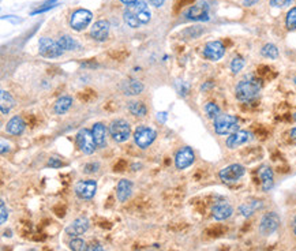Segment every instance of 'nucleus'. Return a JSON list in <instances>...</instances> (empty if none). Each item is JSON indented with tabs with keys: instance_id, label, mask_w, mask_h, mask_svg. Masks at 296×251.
Returning <instances> with one entry per match:
<instances>
[{
	"instance_id": "11",
	"label": "nucleus",
	"mask_w": 296,
	"mask_h": 251,
	"mask_svg": "<svg viewBox=\"0 0 296 251\" xmlns=\"http://www.w3.org/2000/svg\"><path fill=\"white\" fill-rule=\"evenodd\" d=\"M75 194L78 198L81 199H92L96 195V191H97V183L96 180L88 179V180H81L75 185Z\"/></svg>"
},
{
	"instance_id": "5",
	"label": "nucleus",
	"mask_w": 296,
	"mask_h": 251,
	"mask_svg": "<svg viewBox=\"0 0 296 251\" xmlns=\"http://www.w3.org/2000/svg\"><path fill=\"white\" fill-rule=\"evenodd\" d=\"M39 52L41 56L48 58V59H55L63 55V49L58 41H54L48 37L40 38L39 41Z\"/></svg>"
},
{
	"instance_id": "30",
	"label": "nucleus",
	"mask_w": 296,
	"mask_h": 251,
	"mask_svg": "<svg viewBox=\"0 0 296 251\" xmlns=\"http://www.w3.org/2000/svg\"><path fill=\"white\" fill-rule=\"evenodd\" d=\"M205 114L208 116L209 119H217L220 115V108L219 105L216 103H208L205 105Z\"/></svg>"
},
{
	"instance_id": "2",
	"label": "nucleus",
	"mask_w": 296,
	"mask_h": 251,
	"mask_svg": "<svg viewBox=\"0 0 296 251\" xmlns=\"http://www.w3.org/2000/svg\"><path fill=\"white\" fill-rule=\"evenodd\" d=\"M262 87V81L255 76L248 75L244 79H241L235 87V97L239 101H251L257 97Z\"/></svg>"
},
{
	"instance_id": "45",
	"label": "nucleus",
	"mask_w": 296,
	"mask_h": 251,
	"mask_svg": "<svg viewBox=\"0 0 296 251\" xmlns=\"http://www.w3.org/2000/svg\"><path fill=\"white\" fill-rule=\"evenodd\" d=\"M294 83H295V86H296V76H295V78H294Z\"/></svg>"
},
{
	"instance_id": "34",
	"label": "nucleus",
	"mask_w": 296,
	"mask_h": 251,
	"mask_svg": "<svg viewBox=\"0 0 296 251\" xmlns=\"http://www.w3.org/2000/svg\"><path fill=\"white\" fill-rule=\"evenodd\" d=\"M56 4H58V1H55V0H52V1H47V3L44 4V7H40V8H37V10L32 11V15H36V14H41V12H45V11L51 10V8H54Z\"/></svg>"
},
{
	"instance_id": "6",
	"label": "nucleus",
	"mask_w": 296,
	"mask_h": 251,
	"mask_svg": "<svg viewBox=\"0 0 296 251\" xmlns=\"http://www.w3.org/2000/svg\"><path fill=\"white\" fill-rule=\"evenodd\" d=\"M156 136H157L156 131L148 126H139L137 127V130L134 131V141L141 149H146L150 146L156 139Z\"/></svg>"
},
{
	"instance_id": "39",
	"label": "nucleus",
	"mask_w": 296,
	"mask_h": 251,
	"mask_svg": "<svg viewBox=\"0 0 296 251\" xmlns=\"http://www.w3.org/2000/svg\"><path fill=\"white\" fill-rule=\"evenodd\" d=\"M88 251H105V249L99 243H93V245L88 246Z\"/></svg>"
},
{
	"instance_id": "20",
	"label": "nucleus",
	"mask_w": 296,
	"mask_h": 251,
	"mask_svg": "<svg viewBox=\"0 0 296 251\" xmlns=\"http://www.w3.org/2000/svg\"><path fill=\"white\" fill-rule=\"evenodd\" d=\"M259 179H261V186H262L263 191H269L272 190V187L274 185V176H273V171L270 167L268 165H262L259 168Z\"/></svg>"
},
{
	"instance_id": "9",
	"label": "nucleus",
	"mask_w": 296,
	"mask_h": 251,
	"mask_svg": "<svg viewBox=\"0 0 296 251\" xmlns=\"http://www.w3.org/2000/svg\"><path fill=\"white\" fill-rule=\"evenodd\" d=\"M77 145L79 147V150L85 154H93L94 150H96V142H94L93 138V132L92 130H88V128H82L77 134Z\"/></svg>"
},
{
	"instance_id": "25",
	"label": "nucleus",
	"mask_w": 296,
	"mask_h": 251,
	"mask_svg": "<svg viewBox=\"0 0 296 251\" xmlns=\"http://www.w3.org/2000/svg\"><path fill=\"white\" fill-rule=\"evenodd\" d=\"M14 107V98L11 97V94L6 90H1V94H0V111H1V115H7L11 108Z\"/></svg>"
},
{
	"instance_id": "22",
	"label": "nucleus",
	"mask_w": 296,
	"mask_h": 251,
	"mask_svg": "<svg viewBox=\"0 0 296 251\" xmlns=\"http://www.w3.org/2000/svg\"><path fill=\"white\" fill-rule=\"evenodd\" d=\"M26 123L23 122L21 116H14L12 119L8 120V123L6 125V131L11 135H21L25 131Z\"/></svg>"
},
{
	"instance_id": "7",
	"label": "nucleus",
	"mask_w": 296,
	"mask_h": 251,
	"mask_svg": "<svg viewBox=\"0 0 296 251\" xmlns=\"http://www.w3.org/2000/svg\"><path fill=\"white\" fill-rule=\"evenodd\" d=\"M93 19V14L89 10L85 8H78L71 14L70 18V26L75 30V32H81L85 30L89 26V23Z\"/></svg>"
},
{
	"instance_id": "14",
	"label": "nucleus",
	"mask_w": 296,
	"mask_h": 251,
	"mask_svg": "<svg viewBox=\"0 0 296 251\" xmlns=\"http://www.w3.org/2000/svg\"><path fill=\"white\" fill-rule=\"evenodd\" d=\"M225 54V47L221 41H210L203 48V56L210 62H217Z\"/></svg>"
},
{
	"instance_id": "43",
	"label": "nucleus",
	"mask_w": 296,
	"mask_h": 251,
	"mask_svg": "<svg viewBox=\"0 0 296 251\" xmlns=\"http://www.w3.org/2000/svg\"><path fill=\"white\" fill-rule=\"evenodd\" d=\"M120 1H123L124 4H131V3H135L138 0H120Z\"/></svg>"
},
{
	"instance_id": "46",
	"label": "nucleus",
	"mask_w": 296,
	"mask_h": 251,
	"mask_svg": "<svg viewBox=\"0 0 296 251\" xmlns=\"http://www.w3.org/2000/svg\"><path fill=\"white\" fill-rule=\"evenodd\" d=\"M294 120H296V112H295V114H294Z\"/></svg>"
},
{
	"instance_id": "38",
	"label": "nucleus",
	"mask_w": 296,
	"mask_h": 251,
	"mask_svg": "<svg viewBox=\"0 0 296 251\" xmlns=\"http://www.w3.org/2000/svg\"><path fill=\"white\" fill-rule=\"evenodd\" d=\"M48 165H50L51 168L58 169V168H61V167H63V163H61L59 158L50 157V160H48Z\"/></svg>"
},
{
	"instance_id": "36",
	"label": "nucleus",
	"mask_w": 296,
	"mask_h": 251,
	"mask_svg": "<svg viewBox=\"0 0 296 251\" xmlns=\"http://www.w3.org/2000/svg\"><path fill=\"white\" fill-rule=\"evenodd\" d=\"M99 171V163H89L83 167V172L85 174H93Z\"/></svg>"
},
{
	"instance_id": "12",
	"label": "nucleus",
	"mask_w": 296,
	"mask_h": 251,
	"mask_svg": "<svg viewBox=\"0 0 296 251\" xmlns=\"http://www.w3.org/2000/svg\"><path fill=\"white\" fill-rule=\"evenodd\" d=\"M195 161V153L190 146H183L175 156V165L178 169H186Z\"/></svg>"
},
{
	"instance_id": "16",
	"label": "nucleus",
	"mask_w": 296,
	"mask_h": 251,
	"mask_svg": "<svg viewBox=\"0 0 296 251\" xmlns=\"http://www.w3.org/2000/svg\"><path fill=\"white\" fill-rule=\"evenodd\" d=\"M110 29L111 25L108 21H104V19H101V21H97L94 23L92 29H90V36L93 40L96 41H105L108 36H110Z\"/></svg>"
},
{
	"instance_id": "31",
	"label": "nucleus",
	"mask_w": 296,
	"mask_h": 251,
	"mask_svg": "<svg viewBox=\"0 0 296 251\" xmlns=\"http://www.w3.org/2000/svg\"><path fill=\"white\" fill-rule=\"evenodd\" d=\"M285 26L288 30H296V7L288 11L285 18Z\"/></svg>"
},
{
	"instance_id": "13",
	"label": "nucleus",
	"mask_w": 296,
	"mask_h": 251,
	"mask_svg": "<svg viewBox=\"0 0 296 251\" xmlns=\"http://www.w3.org/2000/svg\"><path fill=\"white\" fill-rule=\"evenodd\" d=\"M186 18L190 21H208L209 19V5L206 1H199L197 4L191 5L186 11Z\"/></svg>"
},
{
	"instance_id": "37",
	"label": "nucleus",
	"mask_w": 296,
	"mask_h": 251,
	"mask_svg": "<svg viewBox=\"0 0 296 251\" xmlns=\"http://www.w3.org/2000/svg\"><path fill=\"white\" fill-rule=\"evenodd\" d=\"M0 206H1V218H0V223L6 224L7 218H8V210H7L6 203H4V199H1V202H0Z\"/></svg>"
},
{
	"instance_id": "33",
	"label": "nucleus",
	"mask_w": 296,
	"mask_h": 251,
	"mask_svg": "<svg viewBox=\"0 0 296 251\" xmlns=\"http://www.w3.org/2000/svg\"><path fill=\"white\" fill-rule=\"evenodd\" d=\"M68 247L71 251H88V246L85 243V240L79 239V238H74L68 243Z\"/></svg>"
},
{
	"instance_id": "17",
	"label": "nucleus",
	"mask_w": 296,
	"mask_h": 251,
	"mask_svg": "<svg viewBox=\"0 0 296 251\" xmlns=\"http://www.w3.org/2000/svg\"><path fill=\"white\" fill-rule=\"evenodd\" d=\"M234 213V207L231 206L230 202L227 201H220L216 202L212 207V214L216 220L219 221H223V220H227L230 218Z\"/></svg>"
},
{
	"instance_id": "18",
	"label": "nucleus",
	"mask_w": 296,
	"mask_h": 251,
	"mask_svg": "<svg viewBox=\"0 0 296 251\" xmlns=\"http://www.w3.org/2000/svg\"><path fill=\"white\" fill-rule=\"evenodd\" d=\"M89 220L86 217H78L72 221L68 227L66 228V234L70 235V236H79V235H83L86 231L89 229Z\"/></svg>"
},
{
	"instance_id": "21",
	"label": "nucleus",
	"mask_w": 296,
	"mask_h": 251,
	"mask_svg": "<svg viewBox=\"0 0 296 251\" xmlns=\"http://www.w3.org/2000/svg\"><path fill=\"white\" fill-rule=\"evenodd\" d=\"M132 194V183L130 180L127 179H121L119 180L118 183V187H116V196L119 202H126Z\"/></svg>"
},
{
	"instance_id": "27",
	"label": "nucleus",
	"mask_w": 296,
	"mask_h": 251,
	"mask_svg": "<svg viewBox=\"0 0 296 251\" xmlns=\"http://www.w3.org/2000/svg\"><path fill=\"white\" fill-rule=\"evenodd\" d=\"M58 43H59L63 51H77V49L81 48V45L78 44L77 40H74L70 36H61L58 40Z\"/></svg>"
},
{
	"instance_id": "35",
	"label": "nucleus",
	"mask_w": 296,
	"mask_h": 251,
	"mask_svg": "<svg viewBox=\"0 0 296 251\" xmlns=\"http://www.w3.org/2000/svg\"><path fill=\"white\" fill-rule=\"evenodd\" d=\"M294 0H270V5L276 7V8H283V7H288L292 4Z\"/></svg>"
},
{
	"instance_id": "42",
	"label": "nucleus",
	"mask_w": 296,
	"mask_h": 251,
	"mask_svg": "<svg viewBox=\"0 0 296 251\" xmlns=\"http://www.w3.org/2000/svg\"><path fill=\"white\" fill-rule=\"evenodd\" d=\"M290 135H291V139H292V141H294V142H296V127H294V128H291Z\"/></svg>"
},
{
	"instance_id": "41",
	"label": "nucleus",
	"mask_w": 296,
	"mask_h": 251,
	"mask_svg": "<svg viewBox=\"0 0 296 251\" xmlns=\"http://www.w3.org/2000/svg\"><path fill=\"white\" fill-rule=\"evenodd\" d=\"M259 0H243V4L246 5V7H251V5H254L255 3H258Z\"/></svg>"
},
{
	"instance_id": "15",
	"label": "nucleus",
	"mask_w": 296,
	"mask_h": 251,
	"mask_svg": "<svg viewBox=\"0 0 296 251\" xmlns=\"http://www.w3.org/2000/svg\"><path fill=\"white\" fill-rule=\"evenodd\" d=\"M252 134L250 131L246 130H237L234 134H231L228 138H227V141H225V145L228 149H236V147L241 146V145H244L247 142L251 141Z\"/></svg>"
},
{
	"instance_id": "10",
	"label": "nucleus",
	"mask_w": 296,
	"mask_h": 251,
	"mask_svg": "<svg viewBox=\"0 0 296 251\" xmlns=\"http://www.w3.org/2000/svg\"><path fill=\"white\" fill-rule=\"evenodd\" d=\"M280 227V217L277 213L269 212L266 213L262 218H261V224H259V232L263 236H269V235L274 234Z\"/></svg>"
},
{
	"instance_id": "19",
	"label": "nucleus",
	"mask_w": 296,
	"mask_h": 251,
	"mask_svg": "<svg viewBox=\"0 0 296 251\" xmlns=\"http://www.w3.org/2000/svg\"><path fill=\"white\" fill-rule=\"evenodd\" d=\"M142 90V82L134 79V78H128V79L123 81V83H121V92L126 96H137V94H141Z\"/></svg>"
},
{
	"instance_id": "29",
	"label": "nucleus",
	"mask_w": 296,
	"mask_h": 251,
	"mask_svg": "<svg viewBox=\"0 0 296 251\" xmlns=\"http://www.w3.org/2000/svg\"><path fill=\"white\" fill-rule=\"evenodd\" d=\"M128 109H130L131 115L138 116V118H143V116L146 115V112H148V109H146V107H145V104L141 103V101H132V103H130Z\"/></svg>"
},
{
	"instance_id": "8",
	"label": "nucleus",
	"mask_w": 296,
	"mask_h": 251,
	"mask_svg": "<svg viewBox=\"0 0 296 251\" xmlns=\"http://www.w3.org/2000/svg\"><path fill=\"white\" fill-rule=\"evenodd\" d=\"M244 174H246V168L241 164H231L220 171L219 176L225 183H235L240 178H243Z\"/></svg>"
},
{
	"instance_id": "28",
	"label": "nucleus",
	"mask_w": 296,
	"mask_h": 251,
	"mask_svg": "<svg viewBox=\"0 0 296 251\" xmlns=\"http://www.w3.org/2000/svg\"><path fill=\"white\" fill-rule=\"evenodd\" d=\"M261 55H262L263 58H266V59H277L279 58V48L274 44H266L261 49Z\"/></svg>"
},
{
	"instance_id": "44",
	"label": "nucleus",
	"mask_w": 296,
	"mask_h": 251,
	"mask_svg": "<svg viewBox=\"0 0 296 251\" xmlns=\"http://www.w3.org/2000/svg\"><path fill=\"white\" fill-rule=\"evenodd\" d=\"M294 232H295L296 235V218H295V221H294Z\"/></svg>"
},
{
	"instance_id": "26",
	"label": "nucleus",
	"mask_w": 296,
	"mask_h": 251,
	"mask_svg": "<svg viewBox=\"0 0 296 251\" xmlns=\"http://www.w3.org/2000/svg\"><path fill=\"white\" fill-rule=\"evenodd\" d=\"M72 105V98L68 97V96H64V97H60L56 100L55 103V114L56 115H64L68 111V109L71 108Z\"/></svg>"
},
{
	"instance_id": "3",
	"label": "nucleus",
	"mask_w": 296,
	"mask_h": 251,
	"mask_svg": "<svg viewBox=\"0 0 296 251\" xmlns=\"http://www.w3.org/2000/svg\"><path fill=\"white\" fill-rule=\"evenodd\" d=\"M214 131L219 135H231L239 130V119L234 115H220L213 123Z\"/></svg>"
},
{
	"instance_id": "4",
	"label": "nucleus",
	"mask_w": 296,
	"mask_h": 251,
	"mask_svg": "<svg viewBox=\"0 0 296 251\" xmlns=\"http://www.w3.org/2000/svg\"><path fill=\"white\" fill-rule=\"evenodd\" d=\"M110 134L115 142H126L131 136V126L123 119L114 120L110 126Z\"/></svg>"
},
{
	"instance_id": "23",
	"label": "nucleus",
	"mask_w": 296,
	"mask_h": 251,
	"mask_svg": "<svg viewBox=\"0 0 296 251\" xmlns=\"http://www.w3.org/2000/svg\"><path fill=\"white\" fill-rule=\"evenodd\" d=\"M92 132H93L94 142H96L97 147L100 149L105 147L107 145V127L103 123H94Z\"/></svg>"
},
{
	"instance_id": "24",
	"label": "nucleus",
	"mask_w": 296,
	"mask_h": 251,
	"mask_svg": "<svg viewBox=\"0 0 296 251\" xmlns=\"http://www.w3.org/2000/svg\"><path fill=\"white\" fill-rule=\"evenodd\" d=\"M262 206V201H248L241 203L240 206H239V212H240L241 216L250 217L251 214H254V213L257 212V210H259Z\"/></svg>"
},
{
	"instance_id": "40",
	"label": "nucleus",
	"mask_w": 296,
	"mask_h": 251,
	"mask_svg": "<svg viewBox=\"0 0 296 251\" xmlns=\"http://www.w3.org/2000/svg\"><path fill=\"white\" fill-rule=\"evenodd\" d=\"M149 3L154 7H161V5L164 4V0H149Z\"/></svg>"
},
{
	"instance_id": "32",
	"label": "nucleus",
	"mask_w": 296,
	"mask_h": 251,
	"mask_svg": "<svg viewBox=\"0 0 296 251\" xmlns=\"http://www.w3.org/2000/svg\"><path fill=\"white\" fill-rule=\"evenodd\" d=\"M244 64H246V62H244V59L241 58V56H235L234 59H232V62H231V71L234 72V74H239L241 70H243V67H244Z\"/></svg>"
},
{
	"instance_id": "1",
	"label": "nucleus",
	"mask_w": 296,
	"mask_h": 251,
	"mask_svg": "<svg viewBox=\"0 0 296 251\" xmlns=\"http://www.w3.org/2000/svg\"><path fill=\"white\" fill-rule=\"evenodd\" d=\"M123 18L127 25L132 29H137L141 25H146L152 18V11L145 1L138 0L135 3L127 4L126 10L123 12Z\"/></svg>"
}]
</instances>
